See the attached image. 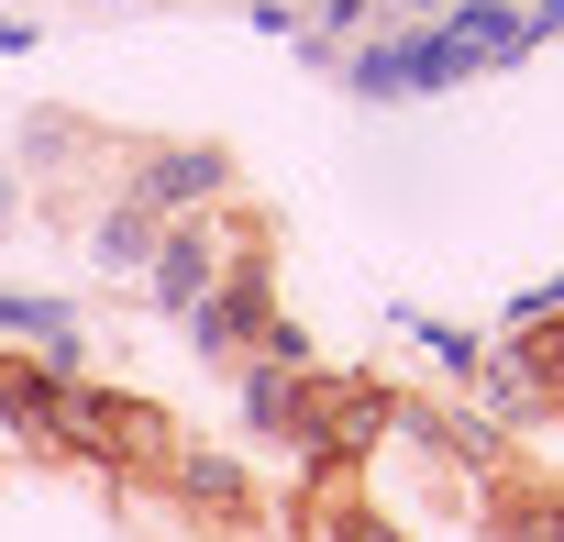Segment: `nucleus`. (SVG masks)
<instances>
[{
	"label": "nucleus",
	"mask_w": 564,
	"mask_h": 542,
	"mask_svg": "<svg viewBox=\"0 0 564 542\" xmlns=\"http://www.w3.org/2000/svg\"><path fill=\"white\" fill-rule=\"evenodd\" d=\"M388 388H366V377H311V399H300V454L311 465H355L377 432H388Z\"/></svg>",
	"instance_id": "obj_1"
},
{
	"label": "nucleus",
	"mask_w": 564,
	"mask_h": 542,
	"mask_svg": "<svg viewBox=\"0 0 564 542\" xmlns=\"http://www.w3.org/2000/svg\"><path fill=\"white\" fill-rule=\"evenodd\" d=\"M333 542H399V531H388V520H366V509H344V520H333Z\"/></svg>",
	"instance_id": "obj_4"
},
{
	"label": "nucleus",
	"mask_w": 564,
	"mask_h": 542,
	"mask_svg": "<svg viewBox=\"0 0 564 542\" xmlns=\"http://www.w3.org/2000/svg\"><path fill=\"white\" fill-rule=\"evenodd\" d=\"M487 531L498 542H564V487H498L487 498Z\"/></svg>",
	"instance_id": "obj_2"
},
{
	"label": "nucleus",
	"mask_w": 564,
	"mask_h": 542,
	"mask_svg": "<svg viewBox=\"0 0 564 542\" xmlns=\"http://www.w3.org/2000/svg\"><path fill=\"white\" fill-rule=\"evenodd\" d=\"M166 465H177V487H188V498H221V509H243V476H232L221 454H166Z\"/></svg>",
	"instance_id": "obj_3"
}]
</instances>
